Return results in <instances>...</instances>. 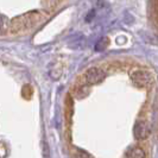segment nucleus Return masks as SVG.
I'll return each instance as SVG.
<instances>
[{
    "mask_svg": "<svg viewBox=\"0 0 158 158\" xmlns=\"http://www.w3.org/2000/svg\"><path fill=\"white\" fill-rule=\"evenodd\" d=\"M131 80L139 87H149L153 82L152 75L146 70H135L131 74Z\"/></svg>",
    "mask_w": 158,
    "mask_h": 158,
    "instance_id": "nucleus-1",
    "label": "nucleus"
},
{
    "mask_svg": "<svg viewBox=\"0 0 158 158\" xmlns=\"http://www.w3.org/2000/svg\"><path fill=\"white\" fill-rule=\"evenodd\" d=\"M105 77V71L98 67H93V68H89L86 71V75H85V80L88 85H95V83H99L101 82Z\"/></svg>",
    "mask_w": 158,
    "mask_h": 158,
    "instance_id": "nucleus-2",
    "label": "nucleus"
},
{
    "mask_svg": "<svg viewBox=\"0 0 158 158\" xmlns=\"http://www.w3.org/2000/svg\"><path fill=\"white\" fill-rule=\"evenodd\" d=\"M149 127L148 125L143 121V120H138L135 121V126H133V137H135L137 140H144L148 138L149 135Z\"/></svg>",
    "mask_w": 158,
    "mask_h": 158,
    "instance_id": "nucleus-3",
    "label": "nucleus"
},
{
    "mask_svg": "<svg viewBox=\"0 0 158 158\" xmlns=\"http://www.w3.org/2000/svg\"><path fill=\"white\" fill-rule=\"evenodd\" d=\"M124 158H146V153L142 148L133 146V148L127 149Z\"/></svg>",
    "mask_w": 158,
    "mask_h": 158,
    "instance_id": "nucleus-4",
    "label": "nucleus"
},
{
    "mask_svg": "<svg viewBox=\"0 0 158 158\" xmlns=\"http://www.w3.org/2000/svg\"><path fill=\"white\" fill-rule=\"evenodd\" d=\"M88 94V87L87 86H80L76 90H75V96L77 98V99H82V98H85L86 95Z\"/></svg>",
    "mask_w": 158,
    "mask_h": 158,
    "instance_id": "nucleus-5",
    "label": "nucleus"
},
{
    "mask_svg": "<svg viewBox=\"0 0 158 158\" xmlns=\"http://www.w3.org/2000/svg\"><path fill=\"white\" fill-rule=\"evenodd\" d=\"M107 45H108V40H107V38H102V40H100L96 43L95 49H96L98 51H101V50H103Z\"/></svg>",
    "mask_w": 158,
    "mask_h": 158,
    "instance_id": "nucleus-6",
    "label": "nucleus"
},
{
    "mask_svg": "<svg viewBox=\"0 0 158 158\" xmlns=\"http://www.w3.org/2000/svg\"><path fill=\"white\" fill-rule=\"evenodd\" d=\"M49 75L52 80H58L61 76V68H54V69H50L49 70Z\"/></svg>",
    "mask_w": 158,
    "mask_h": 158,
    "instance_id": "nucleus-7",
    "label": "nucleus"
},
{
    "mask_svg": "<svg viewBox=\"0 0 158 158\" xmlns=\"http://www.w3.org/2000/svg\"><path fill=\"white\" fill-rule=\"evenodd\" d=\"M76 155H77V158H92V156L88 152H86V151L83 150H79Z\"/></svg>",
    "mask_w": 158,
    "mask_h": 158,
    "instance_id": "nucleus-8",
    "label": "nucleus"
},
{
    "mask_svg": "<svg viewBox=\"0 0 158 158\" xmlns=\"http://www.w3.org/2000/svg\"><path fill=\"white\" fill-rule=\"evenodd\" d=\"M6 27V20L2 16H0V32L4 31V29Z\"/></svg>",
    "mask_w": 158,
    "mask_h": 158,
    "instance_id": "nucleus-9",
    "label": "nucleus"
},
{
    "mask_svg": "<svg viewBox=\"0 0 158 158\" xmlns=\"http://www.w3.org/2000/svg\"><path fill=\"white\" fill-rule=\"evenodd\" d=\"M94 11H90V12H89V15H88L87 16V18H86V20H87V22H89V20H92V18H94Z\"/></svg>",
    "mask_w": 158,
    "mask_h": 158,
    "instance_id": "nucleus-10",
    "label": "nucleus"
}]
</instances>
